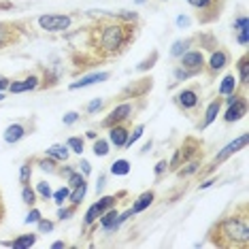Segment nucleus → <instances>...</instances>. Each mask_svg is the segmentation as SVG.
I'll return each instance as SVG.
<instances>
[{
  "label": "nucleus",
  "instance_id": "a19ab883",
  "mask_svg": "<svg viewBox=\"0 0 249 249\" xmlns=\"http://www.w3.org/2000/svg\"><path fill=\"white\" fill-rule=\"evenodd\" d=\"M105 107V100L103 98H94L92 103H88V107H86V111L88 113H96V111H100Z\"/></svg>",
  "mask_w": 249,
  "mask_h": 249
},
{
  "label": "nucleus",
  "instance_id": "8fccbe9b",
  "mask_svg": "<svg viewBox=\"0 0 249 249\" xmlns=\"http://www.w3.org/2000/svg\"><path fill=\"white\" fill-rule=\"evenodd\" d=\"M9 83H11V79H9V77L0 75V92H4V89H9Z\"/></svg>",
  "mask_w": 249,
  "mask_h": 249
},
{
  "label": "nucleus",
  "instance_id": "a878e982",
  "mask_svg": "<svg viewBox=\"0 0 249 249\" xmlns=\"http://www.w3.org/2000/svg\"><path fill=\"white\" fill-rule=\"evenodd\" d=\"M92 151H94V156H98V158L109 156V151H111V143H109V139H100V137H96V139H94V147H92Z\"/></svg>",
  "mask_w": 249,
  "mask_h": 249
},
{
  "label": "nucleus",
  "instance_id": "37998d69",
  "mask_svg": "<svg viewBox=\"0 0 249 249\" xmlns=\"http://www.w3.org/2000/svg\"><path fill=\"white\" fill-rule=\"evenodd\" d=\"M79 117H81V115H79L77 111H69V113L64 115V120H62V122H64V126H72L75 122H79Z\"/></svg>",
  "mask_w": 249,
  "mask_h": 249
},
{
  "label": "nucleus",
  "instance_id": "7c9ffc66",
  "mask_svg": "<svg viewBox=\"0 0 249 249\" xmlns=\"http://www.w3.org/2000/svg\"><path fill=\"white\" fill-rule=\"evenodd\" d=\"M30 179H32V160H28L24 166L19 168V183L28 185V183H30Z\"/></svg>",
  "mask_w": 249,
  "mask_h": 249
},
{
  "label": "nucleus",
  "instance_id": "f3484780",
  "mask_svg": "<svg viewBox=\"0 0 249 249\" xmlns=\"http://www.w3.org/2000/svg\"><path fill=\"white\" fill-rule=\"evenodd\" d=\"M117 209L115 207H111V209H107V211L98 217V224H100V228H103L105 232H115L120 226H117Z\"/></svg>",
  "mask_w": 249,
  "mask_h": 249
},
{
  "label": "nucleus",
  "instance_id": "423d86ee",
  "mask_svg": "<svg viewBox=\"0 0 249 249\" xmlns=\"http://www.w3.org/2000/svg\"><path fill=\"white\" fill-rule=\"evenodd\" d=\"M179 66L196 77L205 71V55H202V52H196V49H188V52L179 58Z\"/></svg>",
  "mask_w": 249,
  "mask_h": 249
},
{
  "label": "nucleus",
  "instance_id": "c03bdc74",
  "mask_svg": "<svg viewBox=\"0 0 249 249\" xmlns=\"http://www.w3.org/2000/svg\"><path fill=\"white\" fill-rule=\"evenodd\" d=\"M234 30H249V21L245 15H239V18L234 19Z\"/></svg>",
  "mask_w": 249,
  "mask_h": 249
},
{
  "label": "nucleus",
  "instance_id": "864d4df0",
  "mask_svg": "<svg viewBox=\"0 0 249 249\" xmlns=\"http://www.w3.org/2000/svg\"><path fill=\"white\" fill-rule=\"evenodd\" d=\"M215 181H217L215 177H213V179H207V181H202V183L198 185V190H207V188H211V185L215 183Z\"/></svg>",
  "mask_w": 249,
  "mask_h": 249
},
{
  "label": "nucleus",
  "instance_id": "58836bf2",
  "mask_svg": "<svg viewBox=\"0 0 249 249\" xmlns=\"http://www.w3.org/2000/svg\"><path fill=\"white\" fill-rule=\"evenodd\" d=\"M36 228H38V234H47V232L53 230V222H52V219L41 217V219L36 222Z\"/></svg>",
  "mask_w": 249,
  "mask_h": 249
},
{
  "label": "nucleus",
  "instance_id": "a211bd4d",
  "mask_svg": "<svg viewBox=\"0 0 249 249\" xmlns=\"http://www.w3.org/2000/svg\"><path fill=\"white\" fill-rule=\"evenodd\" d=\"M15 35H18V24H7V21H0V49L13 43Z\"/></svg>",
  "mask_w": 249,
  "mask_h": 249
},
{
  "label": "nucleus",
  "instance_id": "c9c22d12",
  "mask_svg": "<svg viewBox=\"0 0 249 249\" xmlns=\"http://www.w3.org/2000/svg\"><path fill=\"white\" fill-rule=\"evenodd\" d=\"M158 58H160V53H158V52H151L149 58H145V60H143V62H141V64L137 66V71H149L151 66H154L156 62H158Z\"/></svg>",
  "mask_w": 249,
  "mask_h": 249
},
{
  "label": "nucleus",
  "instance_id": "473e14b6",
  "mask_svg": "<svg viewBox=\"0 0 249 249\" xmlns=\"http://www.w3.org/2000/svg\"><path fill=\"white\" fill-rule=\"evenodd\" d=\"M69 194H71V188H60V190H55L53 194H52V198H53V202L55 205H64L66 200H69Z\"/></svg>",
  "mask_w": 249,
  "mask_h": 249
},
{
  "label": "nucleus",
  "instance_id": "9b49d317",
  "mask_svg": "<svg viewBox=\"0 0 249 249\" xmlns=\"http://www.w3.org/2000/svg\"><path fill=\"white\" fill-rule=\"evenodd\" d=\"M230 62V55L228 52H224V49H215V52L211 53V58H209V62H205L209 75H217L219 71H224L226 66H228Z\"/></svg>",
  "mask_w": 249,
  "mask_h": 249
},
{
  "label": "nucleus",
  "instance_id": "49530a36",
  "mask_svg": "<svg viewBox=\"0 0 249 249\" xmlns=\"http://www.w3.org/2000/svg\"><path fill=\"white\" fill-rule=\"evenodd\" d=\"M190 24H192V19L188 18V15H179L177 18V26L179 28H190Z\"/></svg>",
  "mask_w": 249,
  "mask_h": 249
},
{
  "label": "nucleus",
  "instance_id": "4c0bfd02",
  "mask_svg": "<svg viewBox=\"0 0 249 249\" xmlns=\"http://www.w3.org/2000/svg\"><path fill=\"white\" fill-rule=\"evenodd\" d=\"M143 132H145V126H143V124H139V126L134 128L132 132H130V137H128V143H126V147H132V145L137 143V141H139L141 137H143Z\"/></svg>",
  "mask_w": 249,
  "mask_h": 249
},
{
  "label": "nucleus",
  "instance_id": "6e6d98bb",
  "mask_svg": "<svg viewBox=\"0 0 249 249\" xmlns=\"http://www.w3.org/2000/svg\"><path fill=\"white\" fill-rule=\"evenodd\" d=\"M62 247H66V243H64V241H55L53 245H52V249H62Z\"/></svg>",
  "mask_w": 249,
  "mask_h": 249
},
{
  "label": "nucleus",
  "instance_id": "e433bc0d",
  "mask_svg": "<svg viewBox=\"0 0 249 249\" xmlns=\"http://www.w3.org/2000/svg\"><path fill=\"white\" fill-rule=\"evenodd\" d=\"M75 213H77V205H71V207H62V205H60L58 219H60V222H64V219H71Z\"/></svg>",
  "mask_w": 249,
  "mask_h": 249
},
{
  "label": "nucleus",
  "instance_id": "5701e85b",
  "mask_svg": "<svg viewBox=\"0 0 249 249\" xmlns=\"http://www.w3.org/2000/svg\"><path fill=\"white\" fill-rule=\"evenodd\" d=\"M236 71H239V81L243 88H247L249 83V55H241L239 62H236Z\"/></svg>",
  "mask_w": 249,
  "mask_h": 249
},
{
  "label": "nucleus",
  "instance_id": "1a4fd4ad",
  "mask_svg": "<svg viewBox=\"0 0 249 249\" xmlns=\"http://www.w3.org/2000/svg\"><path fill=\"white\" fill-rule=\"evenodd\" d=\"M245 145H247V134H241V137H236L234 141H230L228 145L224 147L222 151H219L217 156L213 158V162H211V166H219V164H224L226 160H228L230 156H234L236 151H241V149H245Z\"/></svg>",
  "mask_w": 249,
  "mask_h": 249
},
{
  "label": "nucleus",
  "instance_id": "4468645a",
  "mask_svg": "<svg viewBox=\"0 0 249 249\" xmlns=\"http://www.w3.org/2000/svg\"><path fill=\"white\" fill-rule=\"evenodd\" d=\"M109 77H111V72H107V71H103V72H92V75L81 77L79 81H72L71 86H69V89H71V92H75V89L89 88V86H94V83H103V81H107Z\"/></svg>",
  "mask_w": 249,
  "mask_h": 249
},
{
  "label": "nucleus",
  "instance_id": "b1692460",
  "mask_svg": "<svg viewBox=\"0 0 249 249\" xmlns=\"http://www.w3.org/2000/svg\"><path fill=\"white\" fill-rule=\"evenodd\" d=\"M36 243V234H21L18 236V239H13V241H9V245L13 247V249H28V247H32Z\"/></svg>",
  "mask_w": 249,
  "mask_h": 249
},
{
  "label": "nucleus",
  "instance_id": "c85d7f7f",
  "mask_svg": "<svg viewBox=\"0 0 249 249\" xmlns=\"http://www.w3.org/2000/svg\"><path fill=\"white\" fill-rule=\"evenodd\" d=\"M36 164H38V168H41V171H45V173H55V171H58V162H55L53 158H49V156L38 158Z\"/></svg>",
  "mask_w": 249,
  "mask_h": 249
},
{
  "label": "nucleus",
  "instance_id": "4be33fe9",
  "mask_svg": "<svg viewBox=\"0 0 249 249\" xmlns=\"http://www.w3.org/2000/svg\"><path fill=\"white\" fill-rule=\"evenodd\" d=\"M236 86H239V79H236L234 75H226L222 79V83H219V88H217V94L219 96H230V94L236 92Z\"/></svg>",
  "mask_w": 249,
  "mask_h": 249
},
{
  "label": "nucleus",
  "instance_id": "ea45409f",
  "mask_svg": "<svg viewBox=\"0 0 249 249\" xmlns=\"http://www.w3.org/2000/svg\"><path fill=\"white\" fill-rule=\"evenodd\" d=\"M41 217H43V213L38 211V209H35V207H32V209H30V213L26 215L24 224H28V226H30V224H36V222H38V219H41Z\"/></svg>",
  "mask_w": 249,
  "mask_h": 249
},
{
  "label": "nucleus",
  "instance_id": "393cba45",
  "mask_svg": "<svg viewBox=\"0 0 249 249\" xmlns=\"http://www.w3.org/2000/svg\"><path fill=\"white\" fill-rule=\"evenodd\" d=\"M192 43H194V38H179V41H175L171 47V55L173 58H181L192 47Z\"/></svg>",
  "mask_w": 249,
  "mask_h": 249
},
{
  "label": "nucleus",
  "instance_id": "aec40b11",
  "mask_svg": "<svg viewBox=\"0 0 249 249\" xmlns=\"http://www.w3.org/2000/svg\"><path fill=\"white\" fill-rule=\"evenodd\" d=\"M45 156L53 158L55 162H66V160H69V156H71V149H69V145L55 143V145H52L47 151H45Z\"/></svg>",
  "mask_w": 249,
  "mask_h": 249
},
{
  "label": "nucleus",
  "instance_id": "5fc2aeb1",
  "mask_svg": "<svg viewBox=\"0 0 249 249\" xmlns=\"http://www.w3.org/2000/svg\"><path fill=\"white\" fill-rule=\"evenodd\" d=\"M105 181H107V177H105V175H100V177H98V183H96V190H98V194L105 190Z\"/></svg>",
  "mask_w": 249,
  "mask_h": 249
},
{
  "label": "nucleus",
  "instance_id": "6ab92c4d",
  "mask_svg": "<svg viewBox=\"0 0 249 249\" xmlns=\"http://www.w3.org/2000/svg\"><path fill=\"white\" fill-rule=\"evenodd\" d=\"M200 166H202V162H200V158H194V160H188V162H183L181 166L177 168V175L181 179H188V177H192L194 173H198L200 171Z\"/></svg>",
  "mask_w": 249,
  "mask_h": 249
},
{
  "label": "nucleus",
  "instance_id": "72a5a7b5",
  "mask_svg": "<svg viewBox=\"0 0 249 249\" xmlns=\"http://www.w3.org/2000/svg\"><path fill=\"white\" fill-rule=\"evenodd\" d=\"M66 183H69V188H77V185H81V183H86V175H81V173H77V171H72L69 177H66Z\"/></svg>",
  "mask_w": 249,
  "mask_h": 249
},
{
  "label": "nucleus",
  "instance_id": "2eb2a0df",
  "mask_svg": "<svg viewBox=\"0 0 249 249\" xmlns=\"http://www.w3.org/2000/svg\"><path fill=\"white\" fill-rule=\"evenodd\" d=\"M41 83H38L36 75H28L21 81H11L9 83V92L11 94H21V92H30V89H36Z\"/></svg>",
  "mask_w": 249,
  "mask_h": 249
},
{
  "label": "nucleus",
  "instance_id": "20e7f679",
  "mask_svg": "<svg viewBox=\"0 0 249 249\" xmlns=\"http://www.w3.org/2000/svg\"><path fill=\"white\" fill-rule=\"evenodd\" d=\"M188 4L198 11V19H200L202 24H209V21L219 18L224 0H188Z\"/></svg>",
  "mask_w": 249,
  "mask_h": 249
},
{
  "label": "nucleus",
  "instance_id": "4d7b16f0",
  "mask_svg": "<svg viewBox=\"0 0 249 249\" xmlns=\"http://www.w3.org/2000/svg\"><path fill=\"white\" fill-rule=\"evenodd\" d=\"M2 215H4V207H2V198H0V219H2Z\"/></svg>",
  "mask_w": 249,
  "mask_h": 249
},
{
  "label": "nucleus",
  "instance_id": "6e6552de",
  "mask_svg": "<svg viewBox=\"0 0 249 249\" xmlns=\"http://www.w3.org/2000/svg\"><path fill=\"white\" fill-rule=\"evenodd\" d=\"M132 113H134L132 103H120L117 107H113L111 113L105 117L103 126L105 128H111V126H115V124H124V122H128L130 117H132Z\"/></svg>",
  "mask_w": 249,
  "mask_h": 249
},
{
  "label": "nucleus",
  "instance_id": "09e8293b",
  "mask_svg": "<svg viewBox=\"0 0 249 249\" xmlns=\"http://www.w3.org/2000/svg\"><path fill=\"white\" fill-rule=\"evenodd\" d=\"M247 35H249V30H239V35H236V41H239L243 47L247 45Z\"/></svg>",
  "mask_w": 249,
  "mask_h": 249
},
{
  "label": "nucleus",
  "instance_id": "7ed1b4c3",
  "mask_svg": "<svg viewBox=\"0 0 249 249\" xmlns=\"http://www.w3.org/2000/svg\"><path fill=\"white\" fill-rule=\"evenodd\" d=\"M126 194H128V192H126V190H122L117 196H103V198H100V200H96L94 205H92V207H89L88 211H86V217H83V224H86V226H92V224H96V222H98V217H100V215H103V213L107 211V209L115 207V205H117V200H120V198H124Z\"/></svg>",
  "mask_w": 249,
  "mask_h": 249
},
{
  "label": "nucleus",
  "instance_id": "9d476101",
  "mask_svg": "<svg viewBox=\"0 0 249 249\" xmlns=\"http://www.w3.org/2000/svg\"><path fill=\"white\" fill-rule=\"evenodd\" d=\"M245 115H247V100H245V96L236 94V98L228 105V109H226V113H224V122H226V124L239 122V120H243Z\"/></svg>",
  "mask_w": 249,
  "mask_h": 249
},
{
  "label": "nucleus",
  "instance_id": "bb28decb",
  "mask_svg": "<svg viewBox=\"0 0 249 249\" xmlns=\"http://www.w3.org/2000/svg\"><path fill=\"white\" fill-rule=\"evenodd\" d=\"M86 192H88V181L86 183H81V185H77V188H72V192L69 194V200H71V205H81L83 202V198H86Z\"/></svg>",
  "mask_w": 249,
  "mask_h": 249
},
{
  "label": "nucleus",
  "instance_id": "cd10ccee",
  "mask_svg": "<svg viewBox=\"0 0 249 249\" xmlns=\"http://www.w3.org/2000/svg\"><path fill=\"white\" fill-rule=\"evenodd\" d=\"M109 171H111V175H115V177H124V175L130 173V162L124 160V158H122V160H115L111 164Z\"/></svg>",
  "mask_w": 249,
  "mask_h": 249
},
{
  "label": "nucleus",
  "instance_id": "f704fd0d",
  "mask_svg": "<svg viewBox=\"0 0 249 249\" xmlns=\"http://www.w3.org/2000/svg\"><path fill=\"white\" fill-rule=\"evenodd\" d=\"M36 194L41 196L43 200H49L53 192H52V188H49V183H47V181H38V183H36Z\"/></svg>",
  "mask_w": 249,
  "mask_h": 249
},
{
  "label": "nucleus",
  "instance_id": "39448f33",
  "mask_svg": "<svg viewBox=\"0 0 249 249\" xmlns=\"http://www.w3.org/2000/svg\"><path fill=\"white\" fill-rule=\"evenodd\" d=\"M72 24V18L71 15H41L38 18V26H41V30H47V32H64L69 30Z\"/></svg>",
  "mask_w": 249,
  "mask_h": 249
},
{
  "label": "nucleus",
  "instance_id": "dca6fc26",
  "mask_svg": "<svg viewBox=\"0 0 249 249\" xmlns=\"http://www.w3.org/2000/svg\"><path fill=\"white\" fill-rule=\"evenodd\" d=\"M28 134V128H26V124H11V126H7V130H4V134H2V139H4V143H9V145H15V143H19L21 139H24Z\"/></svg>",
  "mask_w": 249,
  "mask_h": 249
},
{
  "label": "nucleus",
  "instance_id": "f8f14e48",
  "mask_svg": "<svg viewBox=\"0 0 249 249\" xmlns=\"http://www.w3.org/2000/svg\"><path fill=\"white\" fill-rule=\"evenodd\" d=\"M222 107H224V98H222V96H215L211 103H209V107L205 109V115H202V122H200V130L209 128L215 120H217V115H219V111H222Z\"/></svg>",
  "mask_w": 249,
  "mask_h": 249
},
{
  "label": "nucleus",
  "instance_id": "13d9d810",
  "mask_svg": "<svg viewBox=\"0 0 249 249\" xmlns=\"http://www.w3.org/2000/svg\"><path fill=\"white\" fill-rule=\"evenodd\" d=\"M2 100H4V92H0V103H2Z\"/></svg>",
  "mask_w": 249,
  "mask_h": 249
},
{
  "label": "nucleus",
  "instance_id": "f257e3e1",
  "mask_svg": "<svg viewBox=\"0 0 249 249\" xmlns=\"http://www.w3.org/2000/svg\"><path fill=\"white\" fill-rule=\"evenodd\" d=\"M243 213H232L219 219L211 230V241L217 247H249V215L247 205H243Z\"/></svg>",
  "mask_w": 249,
  "mask_h": 249
},
{
  "label": "nucleus",
  "instance_id": "c756f323",
  "mask_svg": "<svg viewBox=\"0 0 249 249\" xmlns=\"http://www.w3.org/2000/svg\"><path fill=\"white\" fill-rule=\"evenodd\" d=\"M21 200H24L28 207H35L36 205V192L30 188V183L21 188Z\"/></svg>",
  "mask_w": 249,
  "mask_h": 249
},
{
  "label": "nucleus",
  "instance_id": "603ef678",
  "mask_svg": "<svg viewBox=\"0 0 249 249\" xmlns=\"http://www.w3.org/2000/svg\"><path fill=\"white\" fill-rule=\"evenodd\" d=\"M79 166H81V171H83V175H86V177L89 175V171H92V168H89V162L83 160V158H81V162H79Z\"/></svg>",
  "mask_w": 249,
  "mask_h": 249
},
{
  "label": "nucleus",
  "instance_id": "a18cd8bd",
  "mask_svg": "<svg viewBox=\"0 0 249 249\" xmlns=\"http://www.w3.org/2000/svg\"><path fill=\"white\" fill-rule=\"evenodd\" d=\"M166 171H168V162L166 160H160V162L156 164V177H162Z\"/></svg>",
  "mask_w": 249,
  "mask_h": 249
},
{
  "label": "nucleus",
  "instance_id": "0eeeda50",
  "mask_svg": "<svg viewBox=\"0 0 249 249\" xmlns=\"http://www.w3.org/2000/svg\"><path fill=\"white\" fill-rule=\"evenodd\" d=\"M175 105L181 111H194L200 105V92L196 88H183L181 92L175 94Z\"/></svg>",
  "mask_w": 249,
  "mask_h": 249
},
{
  "label": "nucleus",
  "instance_id": "3c124183",
  "mask_svg": "<svg viewBox=\"0 0 249 249\" xmlns=\"http://www.w3.org/2000/svg\"><path fill=\"white\" fill-rule=\"evenodd\" d=\"M75 171V168H71V166H64V168H58V171H55V175H60V177H69V175Z\"/></svg>",
  "mask_w": 249,
  "mask_h": 249
},
{
  "label": "nucleus",
  "instance_id": "f03ea898",
  "mask_svg": "<svg viewBox=\"0 0 249 249\" xmlns=\"http://www.w3.org/2000/svg\"><path fill=\"white\" fill-rule=\"evenodd\" d=\"M130 28L126 24H107L100 28V52L103 53H109V55H115L120 53L122 49H126V45L130 41V35H128Z\"/></svg>",
  "mask_w": 249,
  "mask_h": 249
},
{
  "label": "nucleus",
  "instance_id": "ddd939ff",
  "mask_svg": "<svg viewBox=\"0 0 249 249\" xmlns=\"http://www.w3.org/2000/svg\"><path fill=\"white\" fill-rule=\"evenodd\" d=\"M128 137H130V130L124 124H115V126L109 128V143L115 145L117 149H126Z\"/></svg>",
  "mask_w": 249,
  "mask_h": 249
},
{
  "label": "nucleus",
  "instance_id": "412c9836",
  "mask_svg": "<svg viewBox=\"0 0 249 249\" xmlns=\"http://www.w3.org/2000/svg\"><path fill=\"white\" fill-rule=\"evenodd\" d=\"M154 198H156V194L154 192H143V194H141L137 200H134V205H132V215H139V213H143L147 207L151 205V202H154Z\"/></svg>",
  "mask_w": 249,
  "mask_h": 249
},
{
  "label": "nucleus",
  "instance_id": "de8ad7c7",
  "mask_svg": "<svg viewBox=\"0 0 249 249\" xmlns=\"http://www.w3.org/2000/svg\"><path fill=\"white\" fill-rule=\"evenodd\" d=\"M120 19H124V21H137V19H139V15H137V13H128V11H124V13L120 15Z\"/></svg>",
  "mask_w": 249,
  "mask_h": 249
},
{
  "label": "nucleus",
  "instance_id": "2f4dec72",
  "mask_svg": "<svg viewBox=\"0 0 249 249\" xmlns=\"http://www.w3.org/2000/svg\"><path fill=\"white\" fill-rule=\"evenodd\" d=\"M66 145H69L71 151H75V154H79V156L83 154V147H86V143H83V137H71L69 141H66Z\"/></svg>",
  "mask_w": 249,
  "mask_h": 249
},
{
  "label": "nucleus",
  "instance_id": "79ce46f5",
  "mask_svg": "<svg viewBox=\"0 0 249 249\" xmlns=\"http://www.w3.org/2000/svg\"><path fill=\"white\" fill-rule=\"evenodd\" d=\"M175 81H185V79H192L194 75H192V72H188L185 69H181V66H177V69H175Z\"/></svg>",
  "mask_w": 249,
  "mask_h": 249
}]
</instances>
